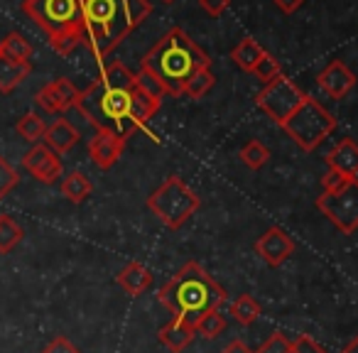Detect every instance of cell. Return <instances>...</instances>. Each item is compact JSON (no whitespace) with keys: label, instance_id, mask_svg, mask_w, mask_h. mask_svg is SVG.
Masks as SVG:
<instances>
[{"label":"cell","instance_id":"8d00e7d4","mask_svg":"<svg viewBox=\"0 0 358 353\" xmlns=\"http://www.w3.org/2000/svg\"><path fill=\"white\" fill-rule=\"evenodd\" d=\"M304 0H275V6H278V10H282L285 15H292V13H297L299 8H302Z\"/></svg>","mask_w":358,"mask_h":353},{"label":"cell","instance_id":"1f68e13d","mask_svg":"<svg viewBox=\"0 0 358 353\" xmlns=\"http://www.w3.org/2000/svg\"><path fill=\"white\" fill-rule=\"evenodd\" d=\"M255 353H292V341L285 333H273Z\"/></svg>","mask_w":358,"mask_h":353},{"label":"cell","instance_id":"ac0fdd59","mask_svg":"<svg viewBox=\"0 0 358 353\" xmlns=\"http://www.w3.org/2000/svg\"><path fill=\"white\" fill-rule=\"evenodd\" d=\"M115 280H118V284L125 289V294H130V297H140V294H145L150 287H152V273L140 263H128L118 275H115Z\"/></svg>","mask_w":358,"mask_h":353},{"label":"cell","instance_id":"4316f807","mask_svg":"<svg viewBox=\"0 0 358 353\" xmlns=\"http://www.w3.org/2000/svg\"><path fill=\"white\" fill-rule=\"evenodd\" d=\"M135 89L143 91L145 96H150V99H155V101H162L164 96H167L162 81H159L150 69H145V66H140V69L135 71Z\"/></svg>","mask_w":358,"mask_h":353},{"label":"cell","instance_id":"9a60e30c","mask_svg":"<svg viewBox=\"0 0 358 353\" xmlns=\"http://www.w3.org/2000/svg\"><path fill=\"white\" fill-rule=\"evenodd\" d=\"M329 169L343 174L348 180H358V145L351 138H341L327 154Z\"/></svg>","mask_w":358,"mask_h":353},{"label":"cell","instance_id":"ab89813d","mask_svg":"<svg viewBox=\"0 0 358 353\" xmlns=\"http://www.w3.org/2000/svg\"><path fill=\"white\" fill-rule=\"evenodd\" d=\"M162 3H167V6H169V3H174V0H162Z\"/></svg>","mask_w":358,"mask_h":353},{"label":"cell","instance_id":"44dd1931","mask_svg":"<svg viewBox=\"0 0 358 353\" xmlns=\"http://www.w3.org/2000/svg\"><path fill=\"white\" fill-rule=\"evenodd\" d=\"M263 55H265V50L255 40H250V37L241 40L238 45L231 50V59H234V64L243 71H253L255 64L263 59Z\"/></svg>","mask_w":358,"mask_h":353},{"label":"cell","instance_id":"d590c367","mask_svg":"<svg viewBox=\"0 0 358 353\" xmlns=\"http://www.w3.org/2000/svg\"><path fill=\"white\" fill-rule=\"evenodd\" d=\"M231 0H199V8L204 13H209L211 17H219L224 15V10L229 8Z\"/></svg>","mask_w":358,"mask_h":353},{"label":"cell","instance_id":"8992f818","mask_svg":"<svg viewBox=\"0 0 358 353\" xmlns=\"http://www.w3.org/2000/svg\"><path fill=\"white\" fill-rule=\"evenodd\" d=\"M199 206V194L177 174H169L167 180L148 196V209L172 231L185 226L196 214Z\"/></svg>","mask_w":358,"mask_h":353},{"label":"cell","instance_id":"4dcf8cb0","mask_svg":"<svg viewBox=\"0 0 358 353\" xmlns=\"http://www.w3.org/2000/svg\"><path fill=\"white\" fill-rule=\"evenodd\" d=\"M17 182H20L17 169L0 154V199H6V196L17 187Z\"/></svg>","mask_w":358,"mask_h":353},{"label":"cell","instance_id":"836d02e7","mask_svg":"<svg viewBox=\"0 0 358 353\" xmlns=\"http://www.w3.org/2000/svg\"><path fill=\"white\" fill-rule=\"evenodd\" d=\"M42 353H81V351H79V346H74L66 336H55L42 348Z\"/></svg>","mask_w":358,"mask_h":353},{"label":"cell","instance_id":"8fae6325","mask_svg":"<svg viewBox=\"0 0 358 353\" xmlns=\"http://www.w3.org/2000/svg\"><path fill=\"white\" fill-rule=\"evenodd\" d=\"M79 94L81 91L66 76H59V79L50 81V84H45L37 91L35 103L47 113H64V110L74 108L76 101H79Z\"/></svg>","mask_w":358,"mask_h":353},{"label":"cell","instance_id":"d6a6232c","mask_svg":"<svg viewBox=\"0 0 358 353\" xmlns=\"http://www.w3.org/2000/svg\"><path fill=\"white\" fill-rule=\"evenodd\" d=\"M292 353H329L322 343H317L312 336L307 333H299L297 338L292 341Z\"/></svg>","mask_w":358,"mask_h":353},{"label":"cell","instance_id":"30bf717a","mask_svg":"<svg viewBox=\"0 0 358 353\" xmlns=\"http://www.w3.org/2000/svg\"><path fill=\"white\" fill-rule=\"evenodd\" d=\"M22 167H25L37 182H42V185H55L62 177L59 154L42 143L32 145V147L22 154Z\"/></svg>","mask_w":358,"mask_h":353},{"label":"cell","instance_id":"2e32d148","mask_svg":"<svg viewBox=\"0 0 358 353\" xmlns=\"http://www.w3.org/2000/svg\"><path fill=\"white\" fill-rule=\"evenodd\" d=\"M194 336H196L194 326H189V324L182 322V319H172V322H167L157 331L159 343H162L164 348H169L172 353L185 351V348L194 341Z\"/></svg>","mask_w":358,"mask_h":353},{"label":"cell","instance_id":"603a6c76","mask_svg":"<svg viewBox=\"0 0 358 353\" xmlns=\"http://www.w3.org/2000/svg\"><path fill=\"white\" fill-rule=\"evenodd\" d=\"M17 135H20L25 143H32L37 145L40 140H45V133H47V123L40 118L37 113H25L15 125Z\"/></svg>","mask_w":358,"mask_h":353},{"label":"cell","instance_id":"cb8c5ba5","mask_svg":"<svg viewBox=\"0 0 358 353\" xmlns=\"http://www.w3.org/2000/svg\"><path fill=\"white\" fill-rule=\"evenodd\" d=\"M231 314H234V319L238 324L248 326V324H253L255 319L263 314V309H260V304L255 302L250 294H238V297L234 299V304H231Z\"/></svg>","mask_w":358,"mask_h":353},{"label":"cell","instance_id":"d4e9b609","mask_svg":"<svg viewBox=\"0 0 358 353\" xmlns=\"http://www.w3.org/2000/svg\"><path fill=\"white\" fill-rule=\"evenodd\" d=\"M216 84V76L211 69H201L196 71L194 76H192L189 81L185 84V91H182V96H187V99H204L206 94H209L211 89H214Z\"/></svg>","mask_w":358,"mask_h":353},{"label":"cell","instance_id":"6da1fadb","mask_svg":"<svg viewBox=\"0 0 358 353\" xmlns=\"http://www.w3.org/2000/svg\"><path fill=\"white\" fill-rule=\"evenodd\" d=\"M159 106L162 101L150 99L135 89V71L120 62H110L99 79L81 91L74 108L96 130H110L128 140L135 130L148 125Z\"/></svg>","mask_w":358,"mask_h":353},{"label":"cell","instance_id":"3957f363","mask_svg":"<svg viewBox=\"0 0 358 353\" xmlns=\"http://www.w3.org/2000/svg\"><path fill=\"white\" fill-rule=\"evenodd\" d=\"M140 66L150 69L162 81L167 96H182L185 84L196 71L211 69V59L182 27H172L140 59Z\"/></svg>","mask_w":358,"mask_h":353},{"label":"cell","instance_id":"7a4b0ae2","mask_svg":"<svg viewBox=\"0 0 358 353\" xmlns=\"http://www.w3.org/2000/svg\"><path fill=\"white\" fill-rule=\"evenodd\" d=\"M89 50L96 59L108 57L152 13L150 0H81Z\"/></svg>","mask_w":358,"mask_h":353},{"label":"cell","instance_id":"9c48e42d","mask_svg":"<svg viewBox=\"0 0 358 353\" xmlns=\"http://www.w3.org/2000/svg\"><path fill=\"white\" fill-rule=\"evenodd\" d=\"M314 206L341 233H353L358 229V180H348L346 185L334 192H322Z\"/></svg>","mask_w":358,"mask_h":353},{"label":"cell","instance_id":"e575fe53","mask_svg":"<svg viewBox=\"0 0 358 353\" xmlns=\"http://www.w3.org/2000/svg\"><path fill=\"white\" fill-rule=\"evenodd\" d=\"M346 182H348V177H343V174L329 169V172L322 177V192H334V189H338V187L346 185Z\"/></svg>","mask_w":358,"mask_h":353},{"label":"cell","instance_id":"7402d4cb","mask_svg":"<svg viewBox=\"0 0 358 353\" xmlns=\"http://www.w3.org/2000/svg\"><path fill=\"white\" fill-rule=\"evenodd\" d=\"M0 57H6V59H13V62H30L32 45L20 32H10L6 40L0 42Z\"/></svg>","mask_w":358,"mask_h":353},{"label":"cell","instance_id":"7c38bea8","mask_svg":"<svg viewBox=\"0 0 358 353\" xmlns=\"http://www.w3.org/2000/svg\"><path fill=\"white\" fill-rule=\"evenodd\" d=\"M255 253H258L270 268H280V265L294 253V240L289 238L287 231H282L280 226H270V229L255 240Z\"/></svg>","mask_w":358,"mask_h":353},{"label":"cell","instance_id":"5b68a950","mask_svg":"<svg viewBox=\"0 0 358 353\" xmlns=\"http://www.w3.org/2000/svg\"><path fill=\"white\" fill-rule=\"evenodd\" d=\"M22 10L45 32L57 55L66 57L86 42L81 0H25Z\"/></svg>","mask_w":358,"mask_h":353},{"label":"cell","instance_id":"83f0119b","mask_svg":"<svg viewBox=\"0 0 358 353\" xmlns=\"http://www.w3.org/2000/svg\"><path fill=\"white\" fill-rule=\"evenodd\" d=\"M194 331L199 333V336H204V338H219L221 333L226 331L224 314H221L219 309H211V312H206L204 317L194 324Z\"/></svg>","mask_w":358,"mask_h":353},{"label":"cell","instance_id":"484cf974","mask_svg":"<svg viewBox=\"0 0 358 353\" xmlns=\"http://www.w3.org/2000/svg\"><path fill=\"white\" fill-rule=\"evenodd\" d=\"M22 236H25L22 226H17L10 216H0V253L6 255L10 250H15L17 243L22 240Z\"/></svg>","mask_w":358,"mask_h":353},{"label":"cell","instance_id":"5bb4252c","mask_svg":"<svg viewBox=\"0 0 358 353\" xmlns=\"http://www.w3.org/2000/svg\"><path fill=\"white\" fill-rule=\"evenodd\" d=\"M125 150V138L110 133V130H96L89 140V157L99 169H110L120 159Z\"/></svg>","mask_w":358,"mask_h":353},{"label":"cell","instance_id":"74e56055","mask_svg":"<svg viewBox=\"0 0 358 353\" xmlns=\"http://www.w3.org/2000/svg\"><path fill=\"white\" fill-rule=\"evenodd\" d=\"M221 353H255V351H250V348L245 346L243 341H231L229 346H226Z\"/></svg>","mask_w":358,"mask_h":353},{"label":"cell","instance_id":"ba28073f","mask_svg":"<svg viewBox=\"0 0 358 353\" xmlns=\"http://www.w3.org/2000/svg\"><path fill=\"white\" fill-rule=\"evenodd\" d=\"M304 96L307 94H302V89H299L292 79L280 74L278 79L263 84V89H260L258 96H255V106H258L273 123H278L280 128H282L285 120L299 108Z\"/></svg>","mask_w":358,"mask_h":353},{"label":"cell","instance_id":"d6986e66","mask_svg":"<svg viewBox=\"0 0 358 353\" xmlns=\"http://www.w3.org/2000/svg\"><path fill=\"white\" fill-rule=\"evenodd\" d=\"M30 62H13L0 57V94H13L30 76Z\"/></svg>","mask_w":358,"mask_h":353},{"label":"cell","instance_id":"52a82bcc","mask_svg":"<svg viewBox=\"0 0 358 353\" xmlns=\"http://www.w3.org/2000/svg\"><path fill=\"white\" fill-rule=\"evenodd\" d=\"M334 128H336L334 113L324 108L312 96H304L299 108L282 123V130L294 140V145H299V147L304 150V152L317 150L319 143L334 133Z\"/></svg>","mask_w":358,"mask_h":353},{"label":"cell","instance_id":"e0dca14e","mask_svg":"<svg viewBox=\"0 0 358 353\" xmlns=\"http://www.w3.org/2000/svg\"><path fill=\"white\" fill-rule=\"evenodd\" d=\"M79 130L69 123L66 118H57L52 125H47V133H45V145L50 150H55L57 154H64L79 143Z\"/></svg>","mask_w":358,"mask_h":353},{"label":"cell","instance_id":"ffe728a7","mask_svg":"<svg viewBox=\"0 0 358 353\" xmlns=\"http://www.w3.org/2000/svg\"><path fill=\"white\" fill-rule=\"evenodd\" d=\"M59 189H62V196L69 199L71 204H81V201H86L91 196L94 185H91V180L84 172H69L64 180H62Z\"/></svg>","mask_w":358,"mask_h":353},{"label":"cell","instance_id":"277c9868","mask_svg":"<svg viewBox=\"0 0 358 353\" xmlns=\"http://www.w3.org/2000/svg\"><path fill=\"white\" fill-rule=\"evenodd\" d=\"M157 299L174 314V319L194 326L206 312L219 309L229 294L196 260H192L185 268H179L167 284L159 287Z\"/></svg>","mask_w":358,"mask_h":353},{"label":"cell","instance_id":"4fadbf2b","mask_svg":"<svg viewBox=\"0 0 358 353\" xmlns=\"http://www.w3.org/2000/svg\"><path fill=\"white\" fill-rule=\"evenodd\" d=\"M317 86L334 101H341L351 94V89L356 86V74L343 64L341 59H334L319 71Z\"/></svg>","mask_w":358,"mask_h":353},{"label":"cell","instance_id":"f546056e","mask_svg":"<svg viewBox=\"0 0 358 353\" xmlns=\"http://www.w3.org/2000/svg\"><path fill=\"white\" fill-rule=\"evenodd\" d=\"M250 74H253L255 79L260 81V84H268V81L278 79V76L282 74V69H280L278 59H275L273 55H268V52H265L263 59H260L258 64H255V69L250 71Z\"/></svg>","mask_w":358,"mask_h":353},{"label":"cell","instance_id":"f1b7e54d","mask_svg":"<svg viewBox=\"0 0 358 353\" xmlns=\"http://www.w3.org/2000/svg\"><path fill=\"white\" fill-rule=\"evenodd\" d=\"M241 159H243L245 167L250 169H263L270 159V150L265 147L260 140H248V143L241 147Z\"/></svg>","mask_w":358,"mask_h":353},{"label":"cell","instance_id":"f35d334b","mask_svg":"<svg viewBox=\"0 0 358 353\" xmlns=\"http://www.w3.org/2000/svg\"><path fill=\"white\" fill-rule=\"evenodd\" d=\"M341 353H358V336H353L351 341L343 346V351Z\"/></svg>","mask_w":358,"mask_h":353}]
</instances>
